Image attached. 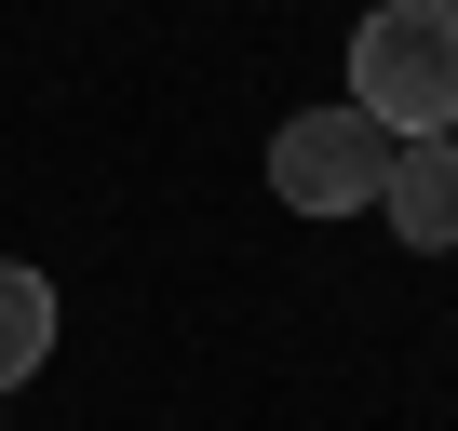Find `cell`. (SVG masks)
<instances>
[{
    "mask_svg": "<svg viewBox=\"0 0 458 431\" xmlns=\"http://www.w3.org/2000/svg\"><path fill=\"white\" fill-rule=\"evenodd\" d=\"M351 108L377 135H458V0H377L351 28Z\"/></svg>",
    "mask_w": 458,
    "mask_h": 431,
    "instance_id": "6da1fadb",
    "label": "cell"
},
{
    "mask_svg": "<svg viewBox=\"0 0 458 431\" xmlns=\"http://www.w3.org/2000/svg\"><path fill=\"white\" fill-rule=\"evenodd\" d=\"M391 148H404V135H377L351 95H337V108H284V135H270V189H284L297 216H377Z\"/></svg>",
    "mask_w": 458,
    "mask_h": 431,
    "instance_id": "7a4b0ae2",
    "label": "cell"
},
{
    "mask_svg": "<svg viewBox=\"0 0 458 431\" xmlns=\"http://www.w3.org/2000/svg\"><path fill=\"white\" fill-rule=\"evenodd\" d=\"M377 216H391L418 257H445L458 243V135H404L391 175H377Z\"/></svg>",
    "mask_w": 458,
    "mask_h": 431,
    "instance_id": "3957f363",
    "label": "cell"
},
{
    "mask_svg": "<svg viewBox=\"0 0 458 431\" xmlns=\"http://www.w3.org/2000/svg\"><path fill=\"white\" fill-rule=\"evenodd\" d=\"M41 364H55V283L0 257V391H28Z\"/></svg>",
    "mask_w": 458,
    "mask_h": 431,
    "instance_id": "277c9868",
    "label": "cell"
}]
</instances>
